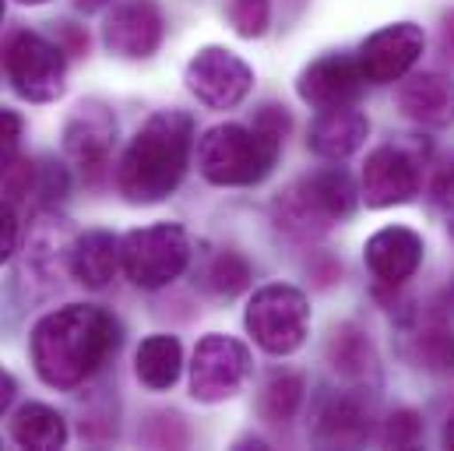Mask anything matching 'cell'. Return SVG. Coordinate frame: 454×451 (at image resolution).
I'll return each instance as SVG.
<instances>
[{"label": "cell", "instance_id": "9", "mask_svg": "<svg viewBox=\"0 0 454 451\" xmlns=\"http://www.w3.org/2000/svg\"><path fill=\"white\" fill-rule=\"evenodd\" d=\"M184 82H187L191 96H198L205 107L232 110L247 99V92L254 85V75L236 53H229L223 46H205L191 57Z\"/></svg>", "mask_w": 454, "mask_h": 451}, {"label": "cell", "instance_id": "12", "mask_svg": "<svg viewBox=\"0 0 454 451\" xmlns=\"http://www.w3.org/2000/svg\"><path fill=\"white\" fill-rule=\"evenodd\" d=\"M166 18L155 0H127L114 7V14L103 25L106 50L127 60H145L162 46Z\"/></svg>", "mask_w": 454, "mask_h": 451}, {"label": "cell", "instance_id": "26", "mask_svg": "<svg viewBox=\"0 0 454 451\" xmlns=\"http://www.w3.org/2000/svg\"><path fill=\"white\" fill-rule=\"evenodd\" d=\"M226 14L236 36L257 39V36H264V28L271 21V0H229Z\"/></svg>", "mask_w": 454, "mask_h": 451}, {"label": "cell", "instance_id": "17", "mask_svg": "<svg viewBox=\"0 0 454 451\" xmlns=\"http://www.w3.org/2000/svg\"><path fill=\"white\" fill-rule=\"evenodd\" d=\"M366 134H370V120L363 113H356L352 107L321 110V116L310 123L307 145H310L314 155H321L328 162H341V159H348L352 152L363 148Z\"/></svg>", "mask_w": 454, "mask_h": 451}, {"label": "cell", "instance_id": "3", "mask_svg": "<svg viewBox=\"0 0 454 451\" xmlns=\"http://www.w3.org/2000/svg\"><path fill=\"white\" fill-rule=\"evenodd\" d=\"M286 131L289 113L278 107H264L254 127L219 123L198 141V170L215 187H254L278 162Z\"/></svg>", "mask_w": 454, "mask_h": 451}, {"label": "cell", "instance_id": "30", "mask_svg": "<svg viewBox=\"0 0 454 451\" xmlns=\"http://www.w3.org/2000/svg\"><path fill=\"white\" fill-rule=\"evenodd\" d=\"M14 247H18V216L11 205L0 202V265L14 254Z\"/></svg>", "mask_w": 454, "mask_h": 451}, {"label": "cell", "instance_id": "2", "mask_svg": "<svg viewBox=\"0 0 454 451\" xmlns=\"http://www.w3.org/2000/svg\"><path fill=\"white\" fill-rule=\"evenodd\" d=\"M191 148H194V120L187 113L162 110L148 116L120 159L116 170L120 194L130 205L166 202L187 173Z\"/></svg>", "mask_w": 454, "mask_h": 451}, {"label": "cell", "instance_id": "8", "mask_svg": "<svg viewBox=\"0 0 454 451\" xmlns=\"http://www.w3.org/2000/svg\"><path fill=\"white\" fill-rule=\"evenodd\" d=\"M250 377V352L229 336H205L191 360V395L198 402H226Z\"/></svg>", "mask_w": 454, "mask_h": 451}, {"label": "cell", "instance_id": "29", "mask_svg": "<svg viewBox=\"0 0 454 451\" xmlns=\"http://www.w3.org/2000/svg\"><path fill=\"white\" fill-rule=\"evenodd\" d=\"M434 202L444 212V223H448V229H451L454 236V166H444L437 173V180H434Z\"/></svg>", "mask_w": 454, "mask_h": 451}, {"label": "cell", "instance_id": "11", "mask_svg": "<svg viewBox=\"0 0 454 451\" xmlns=\"http://www.w3.org/2000/svg\"><path fill=\"white\" fill-rule=\"evenodd\" d=\"M419 194V159L405 145H380L366 155L359 198L370 209L405 205Z\"/></svg>", "mask_w": 454, "mask_h": 451}, {"label": "cell", "instance_id": "23", "mask_svg": "<svg viewBox=\"0 0 454 451\" xmlns=\"http://www.w3.org/2000/svg\"><path fill=\"white\" fill-rule=\"evenodd\" d=\"M57 223L60 219H43L32 233V243H28V257L32 265L43 272V275H53L60 265L67 268V257H71V243L74 240H60L57 236Z\"/></svg>", "mask_w": 454, "mask_h": 451}, {"label": "cell", "instance_id": "10", "mask_svg": "<svg viewBox=\"0 0 454 451\" xmlns=\"http://www.w3.org/2000/svg\"><path fill=\"white\" fill-rule=\"evenodd\" d=\"M423 46H427V36L419 25L395 21L380 32H373L359 46L356 64L370 85H391V82H402L416 67V60L423 57Z\"/></svg>", "mask_w": 454, "mask_h": 451}, {"label": "cell", "instance_id": "7", "mask_svg": "<svg viewBox=\"0 0 454 451\" xmlns=\"http://www.w3.org/2000/svg\"><path fill=\"white\" fill-rule=\"evenodd\" d=\"M4 71L28 103H53L64 92V50L35 32H18L4 46Z\"/></svg>", "mask_w": 454, "mask_h": 451}, {"label": "cell", "instance_id": "28", "mask_svg": "<svg viewBox=\"0 0 454 451\" xmlns=\"http://www.w3.org/2000/svg\"><path fill=\"white\" fill-rule=\"evenodd\" d=\"M419 434H423V423H419V416H416L412 409L395 413V416L387 420V431H384L387 445H395V448H412V445L419 441Z\"/></svg>", "mask_w": 454, "mask_h": 451}, {"label": "cell", "instance_id": "27", "mask_svg": "<svg viewBox=\"0 0 454 451\" xmlns=\"http://www.w3.org/2000/svg\"><path fill=\"white\" fill-rule=\"evenodd\" d=\"M21 131L25 120L14 110H0V177H7L18 166V148H21Z\"/></svg>", "mask_w": 454, "mask_h": 451}, {"label": "cell", "instance_id": "6", "mask_svg": "<svg viewBox=\"0 0 454 451\" xmlns=\"http://www.w3.org/2000/svg\"><path fill=\"white\" fill-rule=\"evenodd\" d=\"M247 332L271 356L296 352L310 332V307L296 286H261L247 304Z\"/></svg>", "mask_w": 454, "mask_h": 451}, {"label": "cell", "instance_id": "18", "mask_svg": "<svg viewBox=\"0 0 454 451\" xmlns=\"http://www.w3.org/2000/svg\"><path fill=\"white\" fill-rule=\"evenodd\" d=\"M120 268V240L106 229H92L85 236H74L71 243V257H67V272L74 275V282L89 286V289H103Z\"/></svg>", "mask_w": 454, "mask_h": 451}, {"label": "cell", "instance_id": "25", "mask_svg": "<svg viewBox=\"0 0 454 451\" xmlns=\"http://www.w3.org/2000/svg\"><path fill=\"white\" fill-rule=\"evenodd\" d=\"M247 282H250V265H247V257L236 254V250H223V254L212 261V268H208V286H212L219 297H236V293H243Z\"/></svg>", "mask_w": 454, "mask_h": 451}, {"label": "cell", "instance_id": "22", "mask_svg": "<svg viewBox=\"0 0 454 451\" xmlns=\"http://www.w3.org/2000/svg\"><path fill=\"white\" fill-rule=\"evenodd\" d=\"M303 392H307V384H303L300 374H289V370L271 374L268 384H264V392H261L257 409H261V416L268 423H289L296 416L300 402H303Z\"/></svg>", "mask_w": 454, "mask_h": 451}, {"label": "cell", "instance_id": "14", "mask_svg": "<svg viewBox=\"0 0 454 451\" xmlns=\"http://www.w3.org/2000/svg\"><path fill=\"white\" fill-rule=\"evenodd\" d=\"M116 141V116L106 103L99 99H85L78 103L67 123H64V152L85 166V170H99L110 152H114Z\"/></svg>", "mask_w": 454, "mask_h": 451}, {"label": "cell", "instance_id": "21", "mask_svg": "<svg viewBox=\"0 0 454 451\" xmlns=\"http://www.w3.org/2000/svg\"><path fill=\"white\" fill-rule=\"evenodd\" d=\"M366 431H370L366 409L352 399L328 402L317 416V445H325V448H352L366 438Z\"/></svg>", "mask_w": 454, "mask_h": 451}, {"label": "cell", "instance_id": "15", "mask_svg": "<svg viewBox=\"0 0 454 451\" xmlns=\"http://www.w3.org/2000/svg\"><path fill=\"white\" fill-rule=\"evenodd\" d=\"M363 261L366 268L387 282V286H402L409 282L419 265H423V236L412 233L409 226H384L377 229L366 247H363Z\"/></svg>", "mask_w": 454, "mask_h": 451}, {"label": "cell", "instance_id": "16", "mask_svg": "<svg viewBox=\"0 0 454 451\" xmlns=\"http://www.w3.org/2000/svg\"><path fill=\"white\" fill-rule=\"evenodd\" d=\"M398 110L423 127H448L454 123V82L437 71L405 78L398 85Z\"/></svg>", "mask_w": 454, "mask_h": 451}, {"label": "cell", "instance_id": "20", "mask_svg": "<svg viewBox=\"0 0 454 451\" xmlns=\"http://www.w3.org/2000/svg\"><path fill=\"white\" fill-rule=\"evenodd\" d=\"M11 434L21 448H35V451H53L67 445V423L57 409L43 406V402H28L14 413V423H11Z\"/></svg>", "mask_w": 454, "mask_h": 451}, {"label": "cell", "instance_id": "33", "mask_svg": "<svg viewBox=\"0 0 454 451\" xmlns=\"http://www.w3.org/2000/svg\"><path fill=\"white\" fill-rule=\"evenodd\" d=\"M110 0H74V7L78 11H85V14H92V11H103Z\"/></svg>", "mask_w": 454, "mask_h": 451}, {"label": "cell", "instance_id": "4", "mask_svg": "<svg viewBox=\"0 0 454 451\" xmlns=\"http://www.w3.org/2000/svg\"><path fill=\"white\" fill-rule=\"evenodd\" d=\"M359 191L352 184V177L332 166V170H317L303 180H296L289 191H282L271 205L278 229L293 233V236H321L335 223L348 219L356 212Z\"/></svg>", "mask_w": 454, "mask_h": 451}, {"label": "cell", "instance_id": "34", "mask_svg": "<svg viewBox=\"0 0 454 451\" xmlns=\"http://www.w3.org/2000/svg\"><path fill=\"white\" fill-rule=\"evenodd\" d=\"M444 311H448V314H454V282L448 286V293H444Z\"/></svg>", "mask_w": 454, "mask_h": 451}, {"label": "cell", "instance_id": "19", "mask_svg": "<svg viewBox=\"0 0 454 451\" xmlns=\"http://www.w3.org/2000/svg\"><path fill=\"white\" fill-rule=\"evenodd\" d=\"M180 370H184V345L176 336H148L137 345L134 374L145 388L166 392V388L176 384Z\"/></svg>", "mask_w": 454, "mask_h": 451}, {"label": "cell", "instance_id": "37", "mask_svg": "<svg viewBox=\"0 0 454 451\" xmlns=\"http://www.w3.org/2000/svg\"><path fill=\"white\" fill-rule=\"evenodd\" d=\"M0 18H4V0H0Z\"/></svg>", "mask_w": 454, "mask_h": 451}, {"label": "cell", "instance_id": "36", "mask_svg": "<svg viewBox=\"0 0 454 451\" xmlns=\"http://www.w3.org/2000/svg\"><path fill=\"white\" fill-rule=\"evenodd\" d=\"M18 4H28V7H39V4H50V0H18Z\"/></svg>", "mask_w": 454, "mask_h": 451}, {"label": "cell", "instance_id": "38", "mask_svg": "<svg viewBox=\"0 0 454 451\" xmlns=\"http://www.w3.org/2000/svg\"><path fill=\"white\" fill-rule=\"evenodd\" d=\"M451 356H454V342H451Z\"/></svg>", "mask_w": 454, "mask_h": 451}, {"label": "cell", "instance_id": "1", "mask_svg": "<svg viewBox=\"0 0 454 451\" xmlns=\"http://www.w3.org/2000/svg\"><path fill=\"white\" fill-rule=\"evenodd\" d=\"M116 345L120 325L114 314L89 304H67L32 328V363L50 388L71 392L110 360Z\"/></svg>", "mask_w": 454, "mask_h": 451}, {"label": "cell", "instance_id": "5", "mask_svg": "<svg viewBox=\"0 0 454 451\" xmlns=\"http://www.w3.org/2000/svg\"><path fill=\"white\" fill-rule=\"evenodd\" d=\"M191 261V240L176 223L130 229L120 240V268L141 289H162L184 275Z\"/></svg>", "mask_w": 454, "mask_h": 451}, {"label": "cell", "instance_id": "32", "mask_svg": "<svg viewBox=\"0 0 454 451\" xmlns=\"http://www.w3.org/2000/svg\"><path fill=\"white\" fill-rule=\"evenodd\" d=\"M444 50H448V57H454V11L444 14Z\"/></svg>", "mask_w": 454, "mask_h": 451}, {"label": "cell", "instance_id": "13", "mask_svg": "<svg viewBox=\"0 0 454 451\" xmlns=\"http://www.w3.org/2000/svg\"><path fill=\"white\" fill-rule=\"evenodd\" d=\"M363 85H366V78H363L356 57H348V53H328V57L314 60L300 75L296 92L314 110H341V107H352L363 96Z\"/></svg>", "mask_w": 454, "mask_h": 451}, {"label": "cell", "instance_id": "24", "mask_svg": "<svg viewBox=\"0 0 454 451\" xmlns=\"http://www.w3.org/2000/svg\"><path fill=\"white\" fill-rule=\"evenodd\" d=\"M328 352H332L335 370L348 374V377H363V374L370 370V360H373V356H370L366 338L359 336V332H352V328H341V332H335L332 345H328Z\"/></svg>", "mask_w": 454, "mask_h": 451}, {"label": "cell", "instance_id": "31", "mask_svg": "<svg viewBox=\"0 0 454 451\" xmlns=\"http://www.w3.org/2000/svg\"><path fill=\"white\" fill-rule=\"evenodd\" d=\"M14 392H18V388H14V377H11V374L0 367V413H4V409L14 402Z\"/></svg>", "mask_w": 454, "mask_h": 451}, {"label": "cell", "instance_id": "35", "mask_svg": "<svg viewBox=\"0 0 454 451\" xmlns=\"http://www.w3.org/2000/svg\"><path fill=\"white\" fill-rule=\"evenodd\" d=\"M444 445H448V448H454V416L448 420V427H444Z\"/></svg>", "mask_w": 454, "mask_h": 451}]
</instances>
